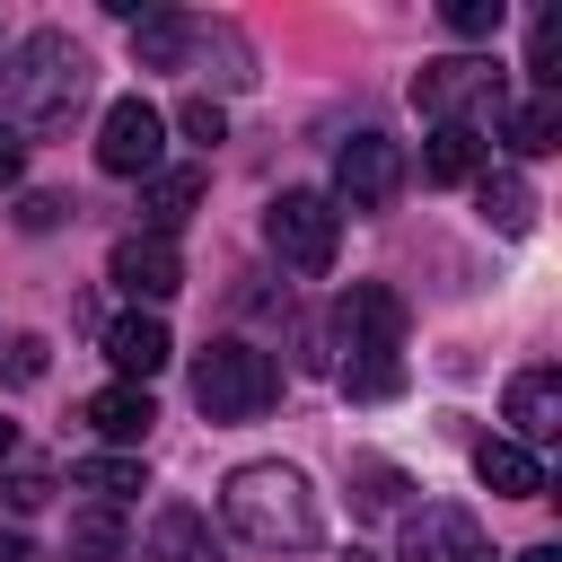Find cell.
I'll return each mask as SVG.
<instances>
[{"mask_svg": "<svg viewBox=\"0 0 562 562\" xmlns=\"http://www.w3.org/2000/svg\"><path fill=\"white\" fill-rule=\"evenodd\" d=\"M351 562H369V553H351Z\"/></svg>", "mask_w": 562, "mask_h": 562, "instance_id": "obj_35", "label": "cell"}, {"mask_svg": "<svg viewBox=\"0 0 562 562\" xmlns=\"http://www.w3.org/2000/svg\"><path fill=\"white\" fill-rule=\"evenodd\" d=\"M97 167L105 176H158L167 167V114L149 105V97H114L105 105V123H97Z\"/></svg>", "mask_w": 562, "mask_h": 562, "instance_id": "obj_5", "label": "cell"}, {"mask_svg": "<svg viewBox=\"0 0 562 562\" xmlns=\"http://www.w3.org/2000/svg\"><path fill=\"white\" fill-rule=\"evenodd\" d=\"M18 220H26V228H61V220H70V193H26Z\"/></svg>", "mask_w": 562, "mask_h": 562, "instance_id": "obj_30", "label": "cell"}, {"mask_svg": "<svg viewBox=\"0 0 562 562\" xmlns=\"http://www.w3.org/2000/svg\"><path fill=\"white\" fill-rule=\"evenodd\" d=\"M474 211H483L501 237H527V228H536V193H527V176H509V167H501V176H492V167L474 176Z\"/></svg>", "mask_w": 562, "mask_h": 562, "instance_id": "obj_18", "label": "cell"}, {"mask_svg": "<svg viewBox=\"0 0 562 562\" xmlns=\"http://www.w3.org/2000/svg\"><path fill=\"white\" fill-rule=\"evenodd\" d=\"M404 562H492L483 518L457 509V501H422V509H404Z\"/></svg>", "mask_w": 562, "mask_h": 562, "instance_id": "obj_9", "label": "cell"}, {"mask_svg": "<svg viewBox=\"0 0 562 562\" xmlns=\"http://www.w3.org/2000/svg\"><path fill=\"white\" fill-rule=\"evenodd\" d=\"M501 413H509L518 448L536 457V448L562 430V378H553V369H518V378H509V395H501Z\"/></svg>", "mask_w": 562, "mask_h": 562, "instance_id": "obj_12", "label": "cell"}, {"mask_svg": "<svg viewBox=\"0 0 562 562\" xmlns=\"http://www.w3.org/2000/svg\"><path fill=\"white\" fill-rule=\"evenodd\" d=\"M342 395H351V404H386V395H404V360H342Z\"/></svg>", "mask_w": 562, "mask_h": 562, "instance_id": "obj_24", "label": "cell"}, {"mask_svg": "<svg viewBox=\"0 0 562 562\" xmlns=\"http://www.w3.org/2000/svg\"><path fill=\"white\" fill-rule=\"evenodd\" d=\"M527 79H536V97H562V9L536 18V35H527Z\"/></svg>", "mask_w": 562, "mask_h": 562, "instance_id": "obj_23", "label": "cell"}, {"mask_svg": "<svg viewBox=\"0 0 562 562\" xmlns=\"http://www.w3.org/2000/svg\"><path fill=\"white\" fill-rule=\"evenodd\" d=\"M9 457H18V422L0 413V465H9Z\"/></svg>", "mask_w": 562, "mask_h": 562, "instance_id": "obj_33", "label": "cell"}, {"mask_svg": "<svg viewBox=\"0 0 562 562\" xmlns=\"http://www.w3.org/2000/svg\"><path fill=\"white\" fill-rule=\"evenodd\" d=\"M439 18H448V35H465V44H492V35H501V18H509V9H501V0H448V9H439Z\"/></svg>", "mask_w": 562, "mask_h": 562, "instance_id": "obj_26", "label": "cell"}, {"mask_svg": "<svg viewBox=\"0 0 562 562\" xmlns=\"http://www.w3.org/2000/svg\"><path fill=\"white\" fill-rule=\"evenodd\" d=\"M70 483H79V492H97L105 509H123L132 492H149V483H140V457H88V465H79Z\"/></svg>", "mask_w": 562, "mask_h": 562, "instance_id": "obj_22", "label": "cell"}, {"mask_svg": "<svg viewBox=\"0 0 562 562\" xmlns=\"http://www.w3.org/2000/svg\"><path fill=\"white\" fill-rule=\"evenodd\" d=\"M483 158H492V140L474 123H430V140H422V176L430 184H474Z\"/></svg>", "mask_w": 562, "mask_h": 562, "instance_id": "obj_14", "label": "cell"}, {"mask_svg": "<svg viewBox=\"0 0 562 562\" xmlns=\"http://www.w3.org/2000/svg\"><path fill=\"white\" fill-rule=\"evenodd\" d=\"M149 422H158V404H149V386H97L88 395V430L97 439H149Z\"/></svg>", "mask_w": 562, "mask_h": 562, "instance_id": "obj_17", "label": "cell"}, {"mask_svg": "<svg viewBox=\"0 0 562 562\" xmlns=\"http://www.w3.org/2000/svg\"><path fill=\"white\" fill-rule=\"evenodd\" d=\"M413 105L430 123H465V105H501V70L483 53H448V61H422L413 79Z\"/></svg>", "mask_w": 562, "mask_h": 562, "instance_id": "obj_8", "label": "cell"}, {"mask_svg": "<svg viewBox=\"0 0 562 562\" xmlns=\"http://www.w3.org/2000/svg\"><path fill=\"white\" fill-rule=\"evenodd\" d=\"M105 281H114L123 299H149V307H158V299H176V290H184V255H176L167 237H149V228H140V237H123V246L105 255Z\"/></svg>", "mask_w": 562, "mask_h": 562, "instance_id": "obj_10", "label": "cell"}, {"mask_svg": "<svg viewBox=\"0 0 562 562\" xmlns=\"http://www.w3.org/2000/svg\"><path fill=\"white\" fill-rule=\"evenodd\" d=\"M176 132H184V140H202V149H220V140H228L220 97H184V105H176Z\"/></svg>", "mask_w": 562, "mask_h": 562, "instance_id": "obj_27", "label": "cell"}, {"mask_svg": "<svg viewBox=\"0 0 562 562\" xmlns=\"http://www.w3.org/2000/svg\"><path fill=\"white\" fill-rule=\"evenodd\" d=\"M474 474H483V492H501V501H544V465H536L518 439H474Z\"/></svg>", "mask_w": 562, "mask_h": 562, "instance_id": "obj_16", "label": "cell"}, {"mask_svg": "<svg viewBox=\"0 0 562 562\" xmlns=\"http://www.w3.org/2000/svg\"><path fill=\"white\" fill-rule=\"evenodd\" d=\"M220 518H228L246 544H263V553H307V544H325V501H316L307 474L281 465V457L237 465V474L220 483Z\"/></svg>", "mask_w": 562, "mask_h": 562, "instance_id": "obj_1", "label": "cell"}, {"mask_svg": "<svg viewBox=\"0 0 562 562\" xmlns=\"http://www.w3.org/2000/svg\"><path fill=\"white\" fill-rule=\"evenodd\" d=\"M404 299L386 290V281H351L342 290V307H334V342H342V360H404Z\"/></svg>", "mask_w": 562, "mask_h": 562, "instance_id": "obj_7", "label": "cell"}, {"mask_svg": "<svg viewBox=\"0 0 562 562\" xmlns=\"http://www.w3.org/2000/svg\"><path fill=\"white\" fill-rule=\"evenodd\" d=\"M79 97H88V53H79L61 26H35V35H18V53H9V70H0L9 132H18V123L53 132V123H70V105H79Z\"/></svg>", "mask_w": 562, "mask_h": 562, "instance_id": "obj_2", "label": "cell"}, {"mask_svg": "<svg viewBox=\"0 0 562 562\" xmlns=\"http://www.w3.org/2000/svg\"><path fill=\"white\" fill-rule=\"evenodd\" d=\"M140 562H220V536H211V518H202L193 501H167V509L149 518Z\"/></svg>", "mask_w": 562, "mask_h": 562, "instance_id": "obj_13", "label": "cell"}, {"mask_svg": "<svg viewBox=\"0 0 562 562\" xmlns=\"http://www.w3.org/2000/svg\"><path fill=\"white\" fill-rule=\"evenodd\" d=\"M501 132H509V149H527V158H544V149H562V97H518Z\"/></svg>", "mask_w": 562, "mask_h": 562, "instance_id": "obj_20", "label": "cell"}, {"mask_svg": "<svg viewBox=\"0 0 562 562\" xmlns=\"http://www.w3.org/2000/svg\"><path fill=\"white\" fill-rule=\"evenodd\" d=\"M0 562H35V544H26L18 527H0Z\"/></svg>", "mask_w": 562, "mask_h": 562, "instance_id": "obj_32", "label": "cell"}, {"mask_svg": "<svg viewBox=\"0 0 562 562\" xmlns=\"http://www.w3.org/2000/svg\"><path fill=\"white\" fill-rule=\"evenodd\" d=\"M272 395H281V360H272V351H255V342H237V334L202 342V360H193V404H202L211 422H255Z\"/></svg>", "mask_w": 562, "mask_h": 562, "instance_id": "obj_3", "label": "cell"}, {"mask_svg": "<svg viewBox=\"0 0 562 562\" xmlns=\"http://www.w3.org/2000/svg\"><path fill=\"white\" fill-rule=\"evenodd\" d=\"M18 167H26V140L0 123V184H18Z\"/></svg>", "mask_w": 562, "mask_h": 562, "instance_id": "obj_31", "label": "cell"}, {"mask_svg": "<svg viewBox=\"0 0 562 562\" xmlns=\"http://www.w3.org/2000/svg\"><path fill=\"white\" fill-rule=\"evenodd\" d=\"M44 501H53V474L44 465H18L9 474V509H44Z\"/></svg>", "mask_w": 562, "mask_h": 562, "instance_id": "obj_29", "label": "cell"}, {"mask_svg": "<svg viewBox=\"0 0 562 562\" xmlns=\"http://www.w3.org/2000/svg\"><path fill=\"white\" fill-rule=\"evenodd\" d=\"M351 474H360V509H404V492H413L386 457H351Z\"/></svg>", "mask_w": 562, "mask_h": 562, "instance_id": "obj_25", "label": "cell"}, {"mask_svg": "<svg viewBox=\"0 0 562 562\" xmlns=\"http://www.w3.org/2000/svg\"><path fill=\"white\" fill-rule=\"evenodd\" d=\"M202 193H211V176H202V167H158V176L140 184V220H149V237L184 228V220L202 211Z\"/></svg>", "mask_w": 562, "mask_h": 562, "instance_id": "obj_15", "label": "cell"}, {"mask_svg": "<svg viewBox=\"0 0 562 562\" xmlns=\"http://www.w3.org/2000/svg\"><path fill=\"white\" fill-rule=\"evenodd\" d=\"M395 193H404V149L386 140V132H351L342 140V158H334V211H395Z\"/></svg>", "mask_w": 562, "mask_h": 562, "instance_id": "obj_6", "label": "cell"}, {"mask_svg": "<svg viewBox=\"0 0 562 562\" xmlns=\"http://www.w3.org/2000/svg\"><path fill=\"white\" fill-rule=\"evenodd\" d=\"M518 562H562V544H527V553H518Z\"/></svg>", "mask_w": 562, "mask_h": 562, "instance_id": "obj_34", "label": "cell"}, {"mask_svg": "<svg viewBox=\"0 0 562 562\" xmlns=\"http://www.w3.org/2000/svg\"><path fill=\"white\" fill-rule=\"evenodd\" d=\"M44 360H53V342H44V334H18V342L0 351V378H18V386H26V378H44Z\"/></svg>", "mask_w": 562, "mask_h": 562, "instance_id": "obj_28", "label": "cell"}, {"mask_svg": "<svg viewBox=\"0 0 562 562\" xmlns=\"http://www.w3.org/2000/svg\"><path fill=\"white\" fill-rule=\"evenodd\" d=\"M123 553V518L97 501V509H79L70 518V536H61V562H114Z\"/></svg>", "mask_w": 562, "mask_h": 562, "instance_id": "obj_21", "label": "cell"}, {"mask_svg": "<svg viewBox=\"0 0 562 562\" xmlns=\"http://www.w3.org/2000/svg\"><path fill=\"white\" fill-rule=\"evenodd\" d=\"M105 360L123 369V386H149V378L176 360V342H167V325H158L149 307H132V316H114V325H105Z\"/></svg>", "mask_w": 562, "mask_h": 562, "instance_id": "obj_11", "label": "cell"}, {"mask_svg": "<svg viewBox=\"0 0 562 562\" xmlns=\"http://www.w3.org/2000/svg\"><path fill=\"white\" fill-rule=\"evenodd\" d=\"M263 246L290 263V272H334V246H342V211L325 202V193H307V184H281L272 202H263Z\"/></svg>", "mask_w": 562, "mask_h": 562, "instance_id": "obj_4", "label": "cell"}, {"mask_svg": "<svg viewBox=\"0 0 562 562\" xmlns=\"http://www.w3.org/2000/svg\"><path fill=\"white\" fill-rule=\"evenodd\" d=\"M132 53H140V70H184V53H193V18H176V9L132 18Z\"/></svg>", "mask_w": 562, "mask_h": 562, "instance_id": "obj_19", "label": "cell"}]
</instances>
